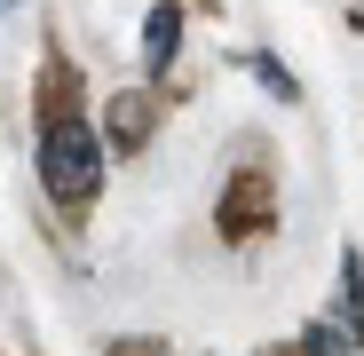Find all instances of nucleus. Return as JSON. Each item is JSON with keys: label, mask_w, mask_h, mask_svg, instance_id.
Wrapping results in <instances>:
<instances>
[{"label": "nucleus", "mask_w": 364, "mask_h": 356, "mask_svg": "<svg viewBox=\"0 0 364 356\" xmlns=\"http://www.w3.org/2000/svg\"><path fill=\"white\" fill-rule=\"evenodd\" d=\"M40 183L55 206H87L103 190V143L72 103H48V119H40Z\"/></svg>", "instance_id": "f257e3e1"}, {"label": "nucleus", "mask_w": 364, "mask_h": 356, "mask_svg": "<svg viewBox=\"0 0 364 356\" xmlns=\"http://www.w3.org/2000/svg\"><path fill=\"white\" fill-rule=\"evenodd\" d=\"M174 40H182V9H174V0H159L151 24H143V55H151V72L174 64Z\"/></svg>", "instance_id": "f03ea898"}]
</instances>
